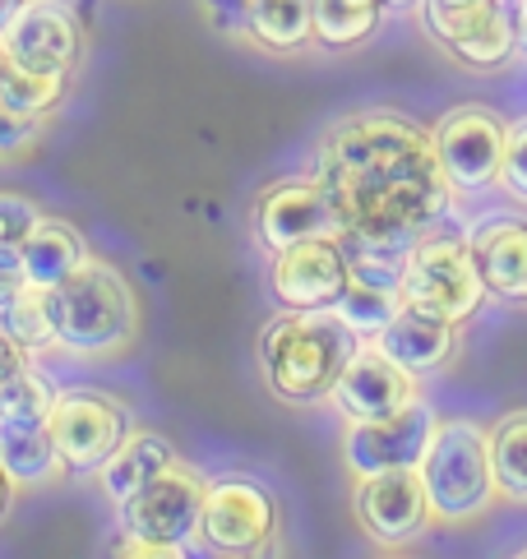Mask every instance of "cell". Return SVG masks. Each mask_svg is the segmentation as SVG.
<instances>
[{
    "label": "cell",
    "instance_id": "obj_33",
    "mask_svg": "<svg viewBox=\"0 0 527 559\" xmlns=\"http://www.w3.org/2000/svg\"><path fill=\"white\" fill-rule=\"evenodd\" d=\"M24 361H28V356L14 347V337H10L5 329H0V384H5V374H10V370H19Z\"/></svg>",
    "mask_w": 527,
    "mask_h": 559
},
{
    "label": "cell",
    "instance_id": "obj_11",
    "mask_svg": "<svg viewBox=\"0 0 527 559\" xmlns=\"http://www.w3.org/2000/svg\"><path fill=\"white\" fill-rule=\"evenodd\" d=\"M435 426L440 421H435V412L425 397H412L408 407L379 416V421H348V435H342V463H348L352 476L417 467Z\"/></svg>",
    "mask_w": 527,
    "mask_h": 559
},
{
    "label": "cell",
    "instance_id": "obj_27",
    "mask_svg": "<svg viewBox=\"0 0 527 559\" xmlns=\"http://www.w3.org/2000/svg\"><path fill=\"white\" fill-rule=\"evenodd\" d=\"M0 103L33 111V116H51L60 103H66V79H43V74L19 70L10 61V51L0 47Z\"/></svg>",
    "mask_w": 527,
    "mask_h": 559
},
{
    "label": "cell",
    "instance_id": "obj_28",
    "mask_svg": "<svg viewBox=\"0 0 527 559\" xmlns=\"http://www.w3.org/2000/svg\"><path fill=\"white\" fill-rule=\"evenodd\" d=\"M37 217H43L37 199L0 190V250H19V246H24V236L37 227Z\"/></svg>",
    "mask_w": 527,
    "mask_h": 559
},
{
    "label": "cell",
    "instance_id": "obj_9",
    "mask_svg": "<svg viewBox=\"0 0 527 559\" xmlns=\"http://www.w3.org/2000/svg\"><path fill=\"white\" fill-rule=\"evenodd\" d=\"M0 47L10 61L43 79H70L84 56V24L70 10V0H24L10 28L0 33Z\"/></svg>",
    "mask_w": 527,
    "mask_h": 559
},
{
    "label": "cell",
    "instance_id": "obj_13",
    "mask_svg": "<svg viewBox=\"0 0 527 559\" xmlns=\"http://www.w3.org/2000/svg\"><path fill=\"white\" fill-rule=\"evenodd\" d=\"M425 28L435 43L449 47L458 61L468 66H504L510 51L518 47L514 10L504 0H468V5H444V0H425Z\"/></svg>",
    "mask_w": 527,
    "mask_h": 559
},
{
    "label": "cell",
    "instance_id": "obj_1",
    "mask_svg": "<svg viewBox=\"0 0 527 559\" xmlns=\"http://www.w3.org/2000/svg\"><path fill=\"white\" fill-rule=\"evenodd\" d=\"M315 181L338 213V231L352 250L408 254L431 236L454 204L431 130L394 111H361L319 139Z\"/></svg>",
    "mask_w": 527,
    "mask_h": 559
},
{
    "label": "cell",
    "instance_id": "obj_12",
    "mask_svg": "<svg viewBox=\"0 0 527 559\" xmlns=\"http://www.w3.org/2000/svg\"><path fill=\"white\" fill-rule=\"evenodd\" d=\"M356 523L366 527L371 542L379 546H402L417 542L431 523V495H425V481L417 467H389V472H371L356 476Z\"/></svg>",
    "mask_w": 527,
    "mask_h": 559
},
{
    "label": "cell",
    "instance_id": "obj_8",
    "mask_svg": "<svg viewBox=\"0 0 527 559\" xmlns=\"http://www.w3.org/2000/svg\"><path fill=\"white\" fill-rule=\"evenodd\" d=\"M278 536V499L255 476H218L204 481L199 542L213 555H264Z\"/></svg>",
    "mask_w": 527,
    "mask_h": 559
},
{
    "label": "cell",
    "instance_id": "obj_24",
    "mask_svg": "<svg viewBox=\"0 0 527 559\" xmlns=\"http://www.w3.org/2000/svg\"><path fill=\"white\" fill-rule=\"evenodd\" d=\"M384 10H389L384 0H315V43L333 51L366 43L379 28Z\"/></svg>",
    "mask_w": 527,
    "mask_h": 559
},
{
    "label": "cell",
    "instance_id": "obj_3",
    "mask_svg": "<svg viewBox=\"0 0 527 559\" xmlns=\"http://www.w3.org/2000/svg\"><path fill=\"white\" fill-rule=\"evenodd\" d=\"M139 333V301L120 269L89 259L56 287V347L84 361H112Z\"/></svg>",
    "mask_w": 527,
    "mask_h": 559
},
{
    "label": "cell",
    "instance_id": "obj_39",
    "mask_svg": "<svg viewBox=\"0 0 527 559\" xmlns=\"http://www.w3.org/2000/svg\"><path fill=\"white\" fill-rule=\"evenodd\" d=\"M523 559H527V546H523Z\"/></svg>",
    "mask_w": 527,
    "mask_h": 559
},
{
    "label": "cell",
    "instance_id": "obj_5",
    "mask_svg": "<svg viewBox=\"0 0 527 559\" xmlns=\"http://www.w3.org/2000/svg\"><path fill=\"white\" fill-rule=\"evenodd\" d=\"M485 296V277L477 269V254L462 236H421V241L402 254V301L417 310H431L462 324L477 314Z\"/></svg>",
    "mask_w": 527,
    "mask_h": 559
},
{
    "label": "cell",
    "instance_id": "obj_16",
    "mask_svg": "<svg viewBox=\"0 0 527 559\" xmlns=\"http://www.w3.org/2000/svg\"><path fill=\"white\" fill-rule=\"evenodd\" d=\"M255 236L264 250L278 254L288 246L315 241V236H342V231H338V213L329 204V194H324V186L315 176H306V181H278L259 194Z\"/></svg>",
    "mask_w": 527,
    "mask_h": 559
},
{
    "label": "cell",
    "instance_id": "obj_22",
    "mask_svg": "<svg viewBox=\"0 0 527 559\" xmlns=\"http://www.w3.org/2000/svg\"><path fill=\"white\" fill-rule=\"evenodd\" d=\"M0 467L14 476V486H43L60 472L51 430L43 426H10L0 421Z\"/></svg>",
    "mask_w": 527,
    "mask_h": 559
},
{
    "label": "cell",
    "instance_id": "obj_36",
    "mask_svg": "<svg viewBox=\"0 0 527 559\" xmlns=\"http://www.w3.org/2000/svg\"><path fill=\"white\" fill-rule=\"evenodd\" d=\"M19 14V0H0V33L10 28V19Z\"/></svg>",
    "mask_w": 527,
    "mask_h": 559
},
{
    "label": "cell",
    "instance_id": "obj_30",
    "mask_svg": "<svg viewBox=\"0 0 527 559\" xmlns=\"http://www.w3.org/2000/svg\"><path fill=\"white\" fill-rule=\"evenodd\" d=\"M500 186L527 204V116L504 130V163H500Z\"/></svg>",
    "mask_w": 527,
    "mask_h": 559
},
{
    "label": "cell",
    "instance_id": "obj_38",
    "mask_svg": "<svg viewBox=\"0 0 527 559\" xmlns=\"http://www.w3.org/2000/svg\"><path fill=\"white\" fill-rule=\"evenodd\" d=\"M444 5H468V0H444Z\"/></svg>",
    "mask_w": 527,
    "mask_h": 559
},
{
    "label": "cell",
    "instance_id": "obj_37",
    "mask_svg": "<svg viewBox=\"0 0 527 559\" xmlns=\"http://www.w3.org/2000/svg\"><path fill=\"white\" fill-rule=\"evenodd\" d=\"M384 5H389V10H398V5H412V0H384Z\"/></svg>",
    "mask_w": 527,
    "mask_h": 559
},
{
    "label": "cell",
    "instance_id": "obj_25",
    "mask_svg": "<svg viewBox=\"0 0 527 559\" xmlns=\"http://www.w3.org/2000/svg\"><path fill=\"white\" fill-rule=\"evenodd\" d=\"M56 384L37 370V366H19L5 374V384H0V421L10 426H43L51 416V403H56Z\"/></svg>",
    "mask_w": 527,
    "mask_h": 559
},
{
    "label": "cell",
    "instance_id": "obj_2",
    "mask_svg": "<svg viewBox=\"0 0 527 559\" xmlns=\"http://www.w3.org/2000/svg\"><path fill=\"white\" fill-rule=\"evenodd\" d=\"M356 347L333 310H282L259 337V366L282 403H324Z\"/></svg>",
    "mask_w": 527,
    "mask_h": 559
},
{
    "label": "cell",
    "instance_id": "obj_29",
    "mask_svg": "<svg viewBox=\"0 0 527 559\" xmlns=\"http://www.w3.org/2000/svg\"><path fill=\"white\" fill-rule=\"evenodd\" d=\"M43 121L47 116H33V111H19L10 103H0V163L28 153L37 139H43Z\"/></svg>",
    "mask_w": 527,
    "mask_h": 559
},
{
    "label": "cell",
    "instance_id": "obj_6",
    "mask_svg": "<svg viewBox=\"0 0 527 559\" xmlns=\"http://www.w3.org/2000/svg\"><path fill=\"white\" fill-rule=\"evenodd\" d=\"M199 509H204V481L176 457L144 490L120 499L116 523L126 546H167L180 559L199 536Z\"/></svg>",
    "mask_w": 527,
    "mask_h": 559
},
{
    "label": "cell",
    "instance_id": "obj_17",
    "mask_svg": "<svg viewBox=\"0 0 527 559\" xmlns=\"http://www.w3.org/2000/svg\"><path fill=\"white\" fill-rule=\"evenodd\" d=\"M371 343H375L384 356H394L402 370H412V374L421 379V374L440 370V366L454 356L458 324H454V319H444V314L417 310V306L402 301V310L371 337Z\"/></svg>",
    "mask_w": 527,
    "mask_h": 559
},
{
    "label": "cell",
    "instance_id": "obj_20",
    "mask_svg": "<svg viewBox=\"0 0 527 559\" xmlns=\"http://www.w3.org/2000/svg\"><path fill=\"white\" fill-rule=\"evenodd\" d=\"M176 463V449L167 435L157 430H130L126 444H120L103 467H97V481H103V495L112 499V504H120V499H130L134 490H144L153 476H162Z\"/></svg>",
    "mask_w": 527,
    "mask_h": 559
},
{
    "label": "cell",
    "instance_id": "obj_19",
    "mask_svg": "<svg viewBox=\"0 0 527 559\" xmlns=\"http://www.w3.org/2000/svg\"><path fill=\"white\" fill-rule=\"evenodd\" d=\"M19 259H24L28 283L60 287L70 273L84 269L93 254H89V241L79 227L60 223V217H37V227L24 236V246H19Z\"/></svg>",
    "mask_w": 527,
    "mask_h": 559
},
{
    "label": "cell",
    "instance_id": "obj_35",
    "mask_svg": "<svg viewBox=\"0 0 527 559\" xmlns=\"http://www.w3.org/2000/svg\"><path fill=\"white\" fill-rule=\"evenodd\" d=\"M514 28H518V43L527 47V0H514Z\"/></svg>",
    "mask_w": 527,
    "mask_h": 559
},
{
    "label": "cell",
    "instance_id": "obj_26",
    "mask_svg": "<svg viewBox=\"0 0 527 559\" xmlns=\"http://www.w3.org/2000/svg\"><path fill=\"white\" fill-rule=\"evenodd\" d=\"M491 467L504 499L527 504V412L504 416L491 435Z\"/></svg>",
    "mask_w": 527,
    "mask_h": 559
},
{
    "label": "cell",
    "instance_id": "obj_23",
    "mask_svg": "<svg viewBox=\"0 0 527 559\" xmlns=\"http://www.w3.org/2000/svg\"><path fill=\"white\" fill-rule=\"evenodd\" d=\"M0 329L14 337V347L24 356L56 347V287L28 283L5 310H0Z\"/></svg>",
    "mask_w": 527,
    "mask_h": 559
},
{
    "label": "cell",
    "instance_id": "obj_10",
    "mask_svg": "<svg viewBox=\"0 0 527 559\" xmlns=\"http://www.w3.org/2000/svg\"><path fill=\"white\" fill-rule=\"evenodd\" d=\"M352 277V250L342 236H315L273 254V301L282 310H333Z\"/></svg>",
    "mask_w": 527,
    "mask_h": 559
},
{
    "label": "cell",
    "instance_id": "obj_34",
    "mask_svg": "<svg viewBox=\"0 0 527 559\" xmlns=\"http://www.w3.org/2000/svg\"><path fill=\"white\" fill-rule=\"evenodd\" d=\"M10 504H14V476L0 467V523H5L10 518Z\"/></svg>",
    "mask_w": 527,
    "mask_h": 559
},
{
    "label": "cell",
    "instance_id": "obj_32",
    "mask_svg": "<svg viewBox=\"0 0 527 559\" xmlns=\"http://www.w3.org/2000/svg\"><path fill=\"white\" fill-rule=\"evenodd\" d=\"M199 5L209 10L213 28H222V33L246 28V10H250V0H199Z\"/></svg>",
    "mask_w": 527,
    "mask_h": 559
},
{
    "label": "cell",
    "instance_id": "obj_40",
    "mask_svg": "<svg viewBox=\"0 0 527 559\" xmlns=\"http://www.w3.org/2000/svg\"><path fill=\"white\" fill-rule=\"evenodd\" d=\"M19 5H24V0H19Z\"/></svg>",
    "mask_w": 527,
    "mask_h": 559
},
{
    "label": "cell",
    "instance_id": "obj_18",
    "mask_svg": "<svg viewBox=\"0 0 527 559\" xmlns=\"http://www.w3.org/2000/svg\"><path fill=\"white\" fill-rule=\"evenodd\" d=\"M485 292L504 301H527V223L523 217H481L468 236Z\"/></svg>",
    "mask_w": 527,
    "mask_h": 559
},
{
    "label": "cell",
    "instance_id": "obj_14",
    "mask_svg": "<svg viewBox=\"0 0 527 559\" xmlns=\"http://www.w3.org/2000/svg\"><path fill=\"white\" fill-rule=\"evenodd\" d=\"M504 121H495L491 111L481 107H458L431 130L435 153L444 171H449L454 190L472 194L500 181V163H504Z\"/></svg>",
    "mask_w": 527,
    "mask_h": 559
},
{
    "label": "cell",
    "instance_id": "obj_15",
    "mask_svg": "<svg viewBox=\"0 0 527 559\" xmlns=\"http://www.w3.org/2000/svg\"><path fill=\"white\" fill-rule=\"evenodd\" d=\"M412 397H421L417 374L402 370L394 356H384L375 343H361L352 352V361L342 366L329 403L338 407L342 421H379V416L408 407Z\"/></svg>",
    "mask_w": 527,
    "mask_h": 559
},
{
    "label": "cell",
    "instance_id": "obj_31",
    "mask_svg": "<svg viewBox=\"0 0 527 559\" xmlns=\"http://www.w3.org/2000/svg\"><path fill=\"white\" fill-rule=\"evenodd\" d=\"M24 287H28V273H24L19 250H0V310H5Z\"/></svg>",
    "mask_w": 527,
    "mask_h": 559
},
{
    "label": "cell",
    "instance_id": "obj_21",
    "mask_svg": "<svg viewBox=\"0 0 527 559\" xmlns=\"http://www.w3.org/2000/svg\"><path fill=\"white\" fill-rule=\"evenodd\" d=\"M246 33L269 51H301L315 37V0H250Z\"/></svg>",
    "mask_w": 527,
    "mask_h": 559
},
{
    "label": "cell",
    "instance_id": "obj_4",
    "mask_svg": "<svg viewBox=\"0 0 527 559\" xmlns=\"http://www.w3.org/2000/svg\"><path fill=\"white\" fill-rule=\"evenodd\" d=\"M417 472L440 523H468V518L491 509L500 495L491 467V435L477 421H440Z\"/></svg>",
    "mask_w": 527,
    "mask_h": 559
},
{
    "label": "cell",
    "instance_id": "obj_7",
    "mask_svg": "<svg viewBox=\"0 0 527 559\" xmlns=\"http://www.w3.org/2000/svg\"><path fill=\"white\" fill-rule=\"evenodd\" d=\"M56 457L66 472H97L134 430L130 412L103 389H60L47 416Z\"/></svg>",
    "mask_w": 527,
    "mask_h": 559
}]
</instances>
